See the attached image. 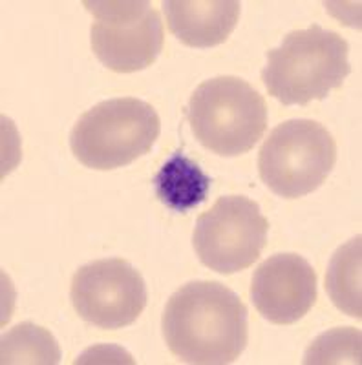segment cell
<instances>
[{
	"mask_svg": "<svg viewBox=\"0 0 362 365\" xmlns=\"http://www.w3.org/2000/svg\"><path fill=\"white\" fill-rule=\"evenodd\" d=\"M96 17L90 44L97 58L117 73H134L152 66L163 50V21L150 2L84 0Z\"/></svg>",
	"mask_w": 362,
	"mask_h": 365,
	"instance_id": "cell-6",
	"label": "cell"
},
{
	"mask_svg": "<svg viewBox=\"0 0 362 365\" xmlns=\"http://www.w3.org/2000/svg\"><path fill=\"white\" fill-rule=\"evenodd\" d=\"M267 232L269 221L258 203L227 195L198 217L192 245L205 267L229 276L254 265L267 245Z\"/></svg>",
	"mask_w": 362,
	"mask_h": 365,
	"instance_id": "cell-7",
	"label": "cell"
},
{
	"mask_svg": "<svg viewBox=\"0 0 362 365\" xmlns=\"http://www.w3.org/2000/svg\"><path fill=\"white\" fill-rule=\"evenodd\" d=\"M238 0H169L163 2L167 26L191 48H213L231 37L240 19Z\"/></svg>",
	"mask_w": 362,
	"mask_h": 365,
	"instance_id": "cell-10",
	"label": "cell"
},
{
	"mask_svg": "<svg viewBox=\"0 0 362 365\" xmlns=\"http://www.w3.org/2000/svg\"><path fill=\"white\" fill-rule=\"evenodd\" d=\"M159 130L161 123L152 104L134 97L103 101L75 123L70 148L81 165L114 170L149 154Z\"/></svg>",
	"mask_w": 362,
	"mask_h": 365,
	"instance_id": "cell-4",
	"label": "cell"
},
{
	"mask_svg": "<svg viewBox=\"0 0 362 365\" xmlns=\"http://www.w3.org/2000/svg\"><path fill=\"white\" fill-rule=\"evenodd\" d=\"M350 46L344 37L318 24L295 29L280 48L267 51L262 83L282 104L306 106L338 90L350 75Z\"/></svg>",
	"mask_w": 362,
	"mask_h": 365,
	"instance_id": "cell-2",
	"label": "cell"
},
{
	"mask_svg": "<svg viewBox=\"0 0 362 365\" xmlns=\"http://www.w3.org/2000/svg\"><path fill=\"white\" fill-rule=\"evenodd\" d=\"M163 338L179 361L233 364L247 345V307L229 287L191 282L169 299L161 319Z\"/></svg>",
	"mask_w": 362,
	"mask_h": 365,
	"instance_id": "cell-1",
	"label": "cell"
},
{
	"mask_svg": "<svg viewBox=\"0 0 362 365\" xmlns=\"http://www.w3.org/2000/svg\"><path fill=\"white\" fill-rule=\"evenodd\" d=\"M251 299L267 322L291 325L316 302V272L298 254H275L254 270Z\"/></svg>",
	"mask_w": 362,
	"mask_h": 365,
	"instance_id": "cell-9",
	"label": "cell"
},
{
	"mask_svg": "<svg viewBox=\"0 0 362 365\" xmlns=\"http://www.w3.org/2000/svg\"><path fill=\"white\" fill-rule=\"evenodd\" d=\"M361 241L362 237L357 236L341 247L331 257L326 274V291L335 307L357 319L362 318Z\"/></svg>",
	"mask_w": 362,
	"mask_h": 365,
	"instance_id": "cell-12",
	"label": "cell"
},
{
	"mask_svg": "<svg viewBox=\"0 0 362 365\" xmlns=\"http://www.w3.org/2000/svg\"><path fill=\"white\" fill-rule=\"evenodd\" d=\"M187 119L203 148L221 158H238L266 133L267 104L247 81L221 75L192 91Z\"/></svg>",
	"mask_w": 362,
	"mask_h": 365,
	"instance_id": "cell-3",
	"label": "cell"
},
{
	"mask_svg": "<svg viewBox=\"0 0 362 365\" xmlns=\"http://www.w3.org/2000/svg\"><path fill=\"white\" fill-rule=\"evenodd\" d=\"M211 188V178L200 165L183 152H174L159 168L154 178V192L158 200L174 212L187 214L203 203Z\"/></svg>",
	"mask_w": 362,
	"mask_h": 365,
	"instance_id": "cell-11",
	"label": "cell"
},
{
	"mask_svg": "<svg viewBox=\"0 0 362 365\" xmlns=\"http://www.w3.org/2000/svg\"><path fill=\"white\" fill-rule=\"evenodd\" d=\"M70 299L75 312L94 327L123 329L146 307L143 276L125 259H99L81 267L71 278Z\"/></svg>",
	"mask_w": 362,
	"mask_h": 365,
	"instance_id": "cell-8",
	"label": "cell"
},
{
	"mask_svg": "<svg viewBox=\"0 0 362 365\" xmlns=\"http://www.w3.org/2000/svg\"><path fill=\"white\" fill-rule=\"evenodd\" d=\"M59 360L61 349L46 329L21 324L2 338V364H59Z\"/></svg>",
	"mask_w": 362,
	"mask_h": 365,
	"instance_id": "cell-13",
	"label": "cell"
},
{
	"mask_svg": "<svg viewBox=\"0 0 362 365\" xmlns=\"http://www.w3.org/2000/svg\"><path fill=\"white\" fill-rule=\"evenodd\" d=\"M337 163V143L309 119L286 120L269 133L258 154V174L271 192L298 200L321 188Z\"/></svg>",
	"mask_w": 362,
	"mask_h": 365,
	"instance_id": "cell-5",
	"label": "cell"
}]
</instances>
